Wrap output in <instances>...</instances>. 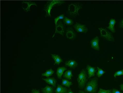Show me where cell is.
Here are the masks:
<instances>
[{"label": "cell", "instance_id": "cell-5", "mask_svg": "<svg viewBox=\"0 0 123 93\" xmlns=\"http://www.w3.org/2000/svg\"><path fill=\"white\" fill-rule=\"evenodd\" d=\"M74 27L75 29L78 32L86 33L88 31L87 27L86 25L83 24L76 23Z\"/></svg>", "mask_w": 123, "mask_h": 93}, {"label": "cell", "instance_id": "cell-14", "mask_svg": "<svg viewBox=\"0 0 123 93\" xmlns=\"http://www.w3.org/2000/svg\"><path fill=\"white\" fill-rule=\"evenodd\" d=\"M43 80L47 83L52 85L55 87L56 84V80L53 78H49L46 79L43 78Z\"/></svg>", "mask_w": 123, "mask_h": 93}, {"label": "cell", "instance_id": "cell-7", "mask_svg": "<svg viewBox=\"0 0 123 93\" xmlns=\"http://www.w3.org/2000/svg\"><path fill=\"white\" fill-rule=\"evenodd\" d=\"M56 32L63 36L64 32V26L63 24L61 21H59L57 23L56 26Z\"/></svg>", "mask_w": 123, "mask_h": 93}, {"label": "cell", "instance_id": "cell-29", "mask_svg": "<svg viewBox=\"0 0 123 93\" xmlns=\"http://www.w3.org/2000/svg\"><path fill=\"white\" fill-rule=\"evenodd\" d=\"M78 93H88L86 92H84L83 91L79 90V91Z\"/></svg>", "mask_w": 123, "mask_h": 93}, {"label": "cell", "instance_id": "cell-23", "mask_svg": "<svg viewBox=\"0 0 123 93\" xmlns=\"http://www.w3.org/2000/svg\"><path fill=\"white\" fill-rule=\"evenodd\" d=\"M112 90H106L100 88L97 93H111Z\"/></svg>", "mask_w": 123, "mask_h": 93}, {"label": "cell", "instance_id": "cell-13", "mask_svg": "<svg viewBox=\"0 0 123 93\" xmlns=\"http://www.w3.org/2000/svg\"><path fill=\"white\" fill-rule=\"evenodd\" d=\"M68 89L62 86L58 85L55 90V93H67Z\"/></svg>", "mask_w": 123, "mask_h": 93}, {"label": "cell", "instance_id": "cell-8", "mask_svg": "<svg viewBox=\"0 0 123 93\" xmlns=\"http://www.w3.org/2000/svg\"><path fill=\"white\" fill-rule=\"evenodd\" d=\"M99 41V39L98 37H95L91 40V46L92 49L98 51L100 50Z\"/></svg>", "mask_w": 123, "mask_h": 93}, {"label": "cell", "instance_id": "cell-9", "mask_svg": "<svg viewBox=\"0 0 123 93\" xmlns=\"http://www.w3.org/2000/svg\"><path fill=\"white\" fill-rule=\"evenodd\" d=\"M86 69L87 71L88 75V78H90L94 76L95 75L96 70L95 69V68L92 67L90 65H87Z\"/></svg>", "mask_w": 123, "mask_h": 93}, {"label": "cell", "instance_id": "cell-2", "mask_svg": "<svg viewBox=\"0 0 123 93\" xmlns=\"http://www.w3.org/2000/svg\"><path fill=\"white\" fill-rule=\"evenodd\" d=\"M86 72L84 69H82L78 75L77 81L78 87L79 88H83L87 81Z\"/></svg>", "mask_w": 123, "mask_h": 93}, {"label": "cell", "instance_id": "cell-6", "mask_svg": "<svg viewBox=\"0 0 123 93\" xmlns=\"http://www.w3.org/2000/svg\"><path fill=\"white\" fill-rule=\"evenodd\" d=\"M66 37L68 39L74 40L75 38L76 34L74 30L70 27L68 28L66 30Z\"/></svg>", "mask_w": 123, "mask_h": 93}, {"label": "cell", "instance_id": "cell-3", "mask_svg": "<svg viewBox=\"0 0 123 93\" xmlns=\"http://www.w3.org/2000/svg\"><path fill=\"white\" fill-rule=\"evenodd\" d=\"M81 7V5L78 3H71L68 6V12L71 15L76 16L79 14L78 11Z\"/></svg>", "mask_w": 123, "mask_h": 93}, {"label": "cell", "instance_id": "cell-18", "mask_svg": "<svg viewBox=\"0 0 123 93\" xmlns=\"http://www.w3.org/2000/svg\"><path fill=\"white\" fill-rule=\"evenodd\" d=\"M62 84L66 87L69 88L73 84L72 82L67 79H63L62 80Z\"/></svg>", "mask_w": 123, "mask_h": 93}, {"label": "cell", "instance_id": "cell-20", "mask_svg": "<svg viewBox=\"0 0 123 93\" xmlns=\"http://www.w3.org/2000/svg\"><path fill=\"white\" fill-rule=\"evenodd\" d=\"M54 72V71L52 69H50L47 71L45 73L42 74V75L43 76H46L48 78L52 75Z\"/></svg>", "mask_w": 123, "mask_h": 93}, {"label": "cell", "instance_id": "cell-4", "mask_svg": "<svg viewBox=\"0 0 123 93\" xmlns=\"http://www.w3.org/2000/svg\"><path fill=\"white\" fill-rule=\"evenodd\" d=\"M100 30L101 37L105 39L107 41H114L115 39L112 34L107 29L100 27L99 28Z\"/></svg>", "mask_w": 123, "mask_h": 93}, {"label": "cell", "instance_id": "cell-11", "mask_svg": "<svg viewBox=\"0 0 123 93\" xmlns=\"http://www.w3.org/2000/svg\"><path fill=\"white\" fill-rule=\"evenodd\" d=\"M115 20L113 19H111L109 22V26L107 27V28L113 32H115Z\"/></svg>", "mask_w": 123, "mask_h": 93}, {"label": "cell", "instance_id": "cell-16", "mask_svg": "<svg viewBox=\"0 0 123 93\" xmlns=\"http://www.w3.org/2000/svg\"><path fill=\"white\" fill-rule=\"evenodd\" d=\"M72 71L71 70H68L65 72L64 74L63 77L68 80H71L73 77Z\"/></svg>", "mask_w": 123, "mask_h": 93}, {"label": "cell", "instance_id": "cell-10", "mask_svg": "<svg viewBox=\"0 0 123 93\" xmlns=\"http://www.w3.org/2000/svg\"><path fill=\"white\" fill-rule=\"evenodd\" d=\"M78 65L77 62L74 60H70L66 62L65 66L71 68H74Z\"/></svg>", "mask_w": 123, "mask_h": 93}, {"label": "cell", "instance_id": "cell-21", "mask_svg": "<svg viewBox=\"0 0 123 93\" xmlns=\"http://www.w3.org/2000/svg\"><path fill=\"white\" fill-rule=\"evenodd\" d=\"M98 71L97 74V76L98 78H100L105 73V72L101 68L97 67Z\"/></svg>", "mask_w": 123, "mask_h": 93}, {"label": "cell", "instance_id": "cell-26", "mask_svg": "<svg viewBox=\"0 0 123 93\" xmlns=\"http://www.w3.org/2000/svg\"><path fill=\"white\" fill-rule=\"evenodd\" d=\"M31 93H40L39 90L35 89H32Z\"/></svg>", "mask_w": 123, "mask_h": 93}, {"label": "cell", "instance_id": "cell-24", "mask_svg": "<svg viewBox=\"0 0 123 93\" xmlns=\"http://www.w3.org/2000/svg\"><path fill=\"white\" fill-rule=\"evenodd\" d=\"M122 75H123V70L116 72L114 74V77H116V76Z\"/></svg>", "mask_w": 123, "mask_h": 93}, {"label": "cell", "instance_id": "cell-19", "mask_svg": "<svg viewBox=\"0 0 123 93\" xmlns=\"http://www.w3.org/2000/svg\"><path fill=\"white\" fill-rule=\"evenodd\" d=\"M63 19L64 23L66 25H73L74 22L72 20L64 17Z\"/></svg>", "mask_w": 123, "mask_h": 93}, {"label": "cell", "instance_id": "cell-25", "mask_svg": "<svg viewBox=\"0 0 123 93\" xmlns=\"http://www.w3.org/2000/svg\"><path fill=\"white\" fill-rule=\"evenodd\" d=\"M111 93H123L120 91H119L117 89H112Z\"/></svg>", "mask_w": 123, "mask_h": 93}, {"label": "cell", "instance_id": "cell-30", "mask_svg": "<svg viewBox=\"0 0 123 93\" xmlns=\"http://www.w3.org/2000/svg\"><path fill=\"white\" fill-rule=\"evenodd\" d=\"M121 90L123 91V84L121 85L120 86Z\"/></svg>", "mask_w": 123, "mask_h": 93}, {"label": "cell", "instance_id": "cell-28", "mask_svg": "<svg viewBox=\"0 0 123 93\" xmlns=\"http://www.w3.org/2000/svg\"><path fill=\"white\" fill-rule=\"evenodd\" d=\"M67 93H74L71 91V89H70L68 90Z\"/></svg>", "mask_w": 123, "mask_h": 93}, {"label": "cell", "instance_id": "cell-12", "mask_svg": "<svg viewBox=\"0 0 123 93\" xmlns=\"http://www.w3.org/2000/svg\"><path fill=\"white\" fill-rule=\"evenodd\" d=\"M67 70V68L64 67H59L57 68L56 74L58 78L61 79L62 77L64 72Z\"/></svg>", "mask_w": 123, "mask_h": 93}, {"label": "cell", "instance_id": "cell-17", "mask_svg": "<svg viewBox=\"0 0 123 93\" xmlns=\"http://www.w3.org/2000/svg\"><path fill=\"white\" fill-rule=\"evenodd\" d=\"M43 93H54V89L52 87L47 86L44 88L42 89Z\"/></svg>", "mask_w": 123, "mask_h": 93}, {"label": "cell", "instance_id": "cell-1", "mask_svg": "<svg viewBox=\"0 0 123 93\" xmlns=\"http://www.w3.org/2000/svg\"><path fill=\"white\" fill-rule=\"evenodd\" d=\"M98 88V80L97 78H92L87 82L85 91V92L91 93H96Z\"/></svg>", "mask_w": 123, "mask_h": 93}, {"label": "cell", "instance_id": "cell-15", "mask_svg": "<svg viewBox=\"0 0 123 93\" xmlns=\"http://www.w3.org/2000/svg\"><path fill=\"white\" fill-rule=\"evenodd\" d=\"M51 55L55 61L54 64L59 65L62 62V58L59 55L55 54Z\"/></svg>", "mask_w": 123, "mask_h": 93}, {"label": "cell", "instance_id": "cell-27", "mask_svg": "<svg viewBox=\"0 0 123 93\" xmlns=\"http://www.w3.org/2000/svg\"><path fill=\"white\" fill-rule=\"evenodd\" d=\"M119 26L121 28H123V19L121 20L119 24Z\"/></svg>", "mask_w": 123, "mask_h": 93}, {"label": "cell", "instance_id": "cell-22", "mask_svg": "<svg viewBox=\"0 0 123 93\" xmlns=\"http://www.w3.org/2000/svg\"><path fill=\"white\" fill-rule=\"evenodd\" d=\"M64 14L61 15L56 17L55 19V23L56 26L57 25V23L59 20L60 19H63L64 18Z\"/></svg>", "mask_w": 123, "mask_h": 93}]
</instances>
